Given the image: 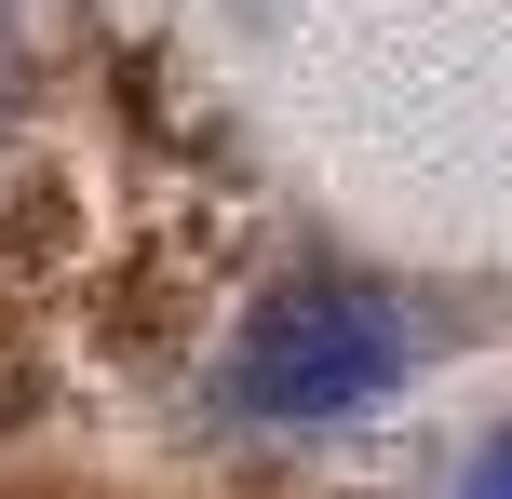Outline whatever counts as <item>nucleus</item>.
I'll list each match as a JSON object with an SVG mask.
<instances>
[{
	"instance_id": "obj_2",
	"label": "nucleus",
	"mask_w": 512,
	"mask_h": 499,
	"mask_svg": "<svg viewBox=\"0 0 512 499\" xmlns=\"http://www.w3.org/2000/svg\"><path fill=\"white\" fill-rule=\"evenodd\" d=\"M445 499H512V432H499V446H486V459H472V473H459V486H445Z\"/></svg>"
},
{
	"instance_id": "obj_1",
	"label": "nucleus",
	"mask_w": 512,
	"mask_h": 499,
	"mask_svg": "<svg viewBox=\"0 0 512 499\" xmlns=\"http://www.w3.org/2000/svg\"><path fill=\"white\" fill-rule=\"evenodd\" d=\"M418 338L432 324L405 311L391 284H351V270H297L243 311L230 338V405L256 432H351L378 419L391 392L418 378Z\"/></svg>"
}]
</instances>
